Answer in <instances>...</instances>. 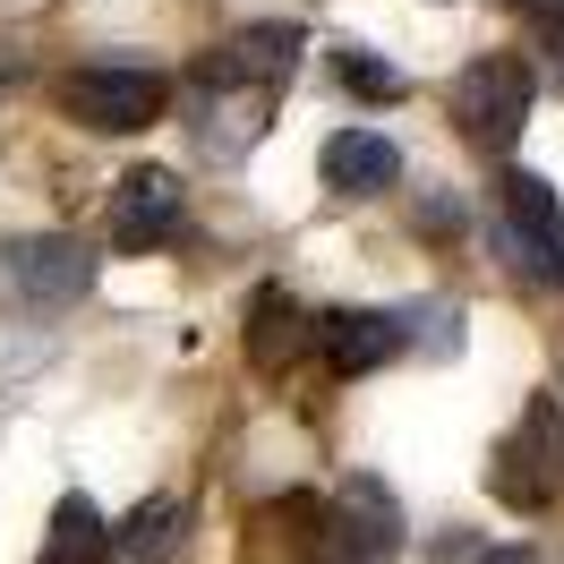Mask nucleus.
<instances>
[{"mask_svg": "<svg viewBox=\"0 0 564 564\" xmlns=\"http://www.w3.org/2000/svg\"><path fill=\"white\" fill-rule=\"evenodd\" d=\"M530 104H539V77H530L522 52H479L454 77V129L470 145H488V154H505L530 129Z\"/></svg>", "mask_w": 564, "mask_h": 564, "instance_id": "nucleus-1", "label": "nucleus"}, {"mask_svg": "<svg viewBox=\"0 0 564 564\" xmlns=\"http://www.w3.org/2000/svg\"><path fill=\"white\" fill-rule=\"evenodd\" d=\"M61 104H69L95 138H129V129H145L154 111L172 104V77L145 69V61H86V69H69Z\"/></svg>", "mask_w": 564, "mask_h": 564, "instance_id": "nucleus-2", "label": "nucleus"}, {"mask_svg": "<svg viewBox=\"0 0 564 564\" xmlns=\"http://www.w3.org/2000/svg\"><path fill=\"white\" fill-rule=\"evenodd\" d=\"M556 393H539V402H530L522 420H513V436H505V445H496V462H488V488H496V505H513V513H547V505H556Z\"/></svg>", "mask_w": 564, "mask_h": 564, "instance_id": "nucleus-3", "label": "nucleus"}, {"mask_svg": "<svg viewBox=\"0 0 564 564\" xmlns=\"http://www.w3.org/2000/svg\"><path fill=\"white\" fill-rule=\"evenodd\" d=\"M0 282L26 308H69L95 291V248L77 231H18V240H0Z\"/></svg>", "mask_w": 564, "mask_h": 564, "instance_id": "nucleus-4", "label": "nucleus"}, {"mask_svg": "<svg viewBox=\"0 0 564 564\" xmlns=\"http://www.w3.org/2000/svg\"><path fill=\"white\" fill-rule=\"evenodd\" d=\"M180 223H188V197H180V180L163 163H145L111 188V248H129V257H154V248L180 240Z\"/></svg>", "mask_w": 564, "mask_h": 564, "instance_id": "nucleus-5", "label": "nucleus"}, {"mask_svg": "<svg viewBox=\"0 0 564 564\" xmlns=\"http://www.w3.org/2000/svg\"><path fill=\"white\" fill-rule=\"evenodd\" d=\"M317 325L325 317H308L282 282H265L257 300H248V368L257 377H282V368H300V359L317 351Z\"/></svg>", "mask_w": 564, "mask_h": 564, "instance_id": "nucleus-6", "label": "nucleus"}, {"mask_svg": "<svg viewBox=\"0 0 564 564\" xmlns=\"http://www.w3.org/2000/svg\"><path fill=\"white\" fill-rule=\"evenodd\" d=\"M402 343H411V325L386 317V308H334L317 325V351L334 377H377L386 359H402Z\"/></svg>", "mask_w": 564, "mask_h": 564, "instance_id": "nucleus-7", "label": "nucleus"}, {"mask_svg": "<svg viewBox=\"0 0 564 564\" xmlns=\"http://www.w3.org/2000/svg\"><path fill=\"white\" fill-rule=\"evenodd\" d=\"M291 61H300V26L291 18H257V26H231L223 52H206V77H240V86H291Z\"/></svg>", "mask_w": 564, "mask_h": 564, "instance_id": "nucleus-8", "label": "nucleus"}, {"mask_svg": "<svg viewBox=\"0 0 564 564\" xmlns=\"http://www.w3.org/2000/svg\"><path fill=\"white\" fill-rule=\"evenodd\" d=\"M334 530L351 539L359 556L393 564L402 556V539H411V522H402V505H393V488L377 479V470H351L343 479V496H334Z\"/></svg>", "mask_w": 564, "mask_h": 564, "instance_id": "nucleus-9", "label": "nucleus"}, {"mask_svg": "<svg viewBox=\"0 0 564 564\" xmlns=\"http://www.w3.org/2000/svg\"><path fill=\"white\" fill-rule=\"evenodd\" d=\"M317 172L334 197H377V188H393L402 180V145L377 138V129H334L317 154Z\"/></svg>", "mask_w": 564, "mask_h": 564, "instance_id": "nucleus-10", "label": "nucleus"}, {"mask_svg": "<svg viewBox=\"0 0 564 564\" xmlns=\"http://www.w3.org/2000/svg\"><path fill=\"white\" fill-rule=\"evenodd\" d=\"M180 530H188V505H180V496H145L138 513L111 530V564H172Z\"/></svg>", "mask_w": 564, "mask_h": 564, "instance_id": "nucleus-11", "label": "nucleus"}, {"mask_svg": "<svg viewBox=\"0 0 564 564\" xmlns=\"http://www.w3.org/2000/svg\"><path fill=\"white\" fill-rule=\"evenodd\" d=\"M35 564H111V530L95 513V496H61L52 505V530H43V556Z\"/></svg>", "mask_w": 564, "mask_h": 564, "instance_id": "nucleus-12", "label": "nucleus"}, {"mask_svg": "<svg viewBox=\"0 0 564 564\" xmlns=\"http://www.w3.org/2000/svg\"><path fill=\"white\" fill-rule=\"evenodd\" d=\"M505 223H513L522 240H556V223H564L556 180H539V172H505Z\"/></svg>", "mask_w": 564, "mask_h": 564, "instance_id": "nucleus-13", "label": "nucleus"}, {"mask_svg": "<svg viewBox=\"0 0 564 564\" xmlns=\"http://www.w3.org/2000/svg\"><path fill=\"white\" fill-rule=\"evenodd\" d=\"M334 77H343V95H359V104H402V95H411V77L386 69L368 43H343V52H334Z\"/></svg>", "mask_w": 564, "mask_h": 564, "instance_id": "nucleus-14", "label": "nucleus"}, {"mask_svg": "<svg viewBox=\"0 0 564 564\" xmlns=\"http://www.w3.org/2000/svg\"><path fill=\"white\" fill-rule=\"evenodd\" d=\"M496 248L513 257V274H530V282H556V291H564V240H522L513 223H496Z\"/></svg>", "mask_w": 564, "mask_h": 564, "instance_id": "nucleus-15", "label": "nucleus"}, {"mask_svg": "<svg viewBox=\"0 0 564 564\" xmlns=\"http://www.w3.org/2000/svg\"><path fill=\"white\" fill-rule=\"evenodd\" d=\"M420 231H427V240H454V231H462V206L445 197V188H436V197L420 206Z\"/></svg>", "mask_w": 564, "mask_h": 564, "instance_id": "nucleus-16", "label": "nucleus"}, {"mask_svg": "<svg viewBox=\"0 0 564 564\" xmlns=\"http://www.w3.org/2000/svg\"><path fill=\"white\" fill-rule=\"evenodd\" d=\"M479 564H547V556H539V547H522V539H513V547H488V556H479Z\"/></svg>", "mask_w": 564, "mask_h": 564, "instance_id": "nucleus-17", "label": "nucleus"}, {"mask_svg": "<svg viewBox=\"0 0 564 564\" xmlns=\"http://www.w3.org/2000/svg\"><path fill=\"white\" fill-rule=\"evenodd\" d=\"M547 61H556V77H564V9H547Z\"/></svg>", "mask_w": 564, "mask_h": 564, "instance_id": "nucleus-18", "label": "nucleus"}]
</instances>
